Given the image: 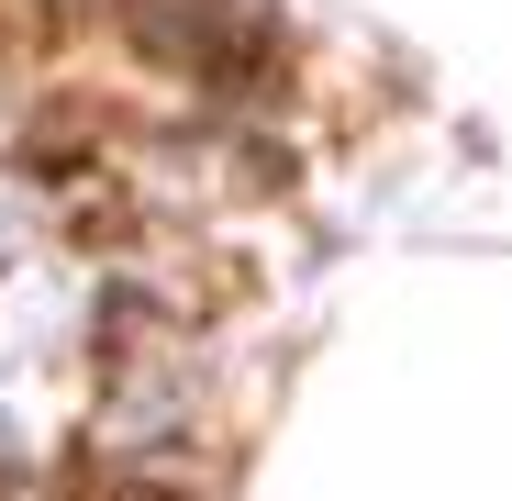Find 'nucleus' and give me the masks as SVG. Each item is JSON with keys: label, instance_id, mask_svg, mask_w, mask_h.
Wrapping results in <instances>:
<instances>
[{"label": "nucleus", "instance_id": "nucleus-1", "mask_svg": "<svg viewBox=\"0 0 512 501\" xmlns=\"http://www.w3.org/2000/svg\"><path fill=\"white\" fill-rule=\"evenodd\" d=\"M145 56H190L201 78H256V0H123Z\"/></svg>", "mask_w": 512, "mask_h": 501}, {"label": "nucleus", "instance_id": "nucleus-2", "mask_svg": "<svg viewBox=\"0 0 512 501\" xmlns=\"http://www.w3.org/2000/svg\"><path fill=\"white\" fill-rule=\"evenodd\" d=\"M112 501H190V479H179V468H134Z\"/></svg>", "mask_w": 512, "mask_h": 501}, {"label": "nucleus", "instance_id": "nucleus-3", "mask_svg": "<svg viewBox=\"0 0 512 501\" xmlns=\"http://www.w3.org/2000/svg\"><path fill=\"white\" fill-rule=\"evenodd\" d=\"M45 12H101V0H45Z\"/></svg>", "mask_w": 512, "mask_h": 501}]
</instances>
